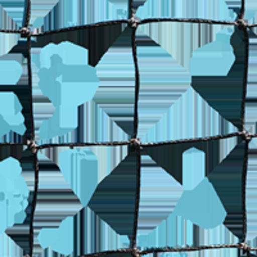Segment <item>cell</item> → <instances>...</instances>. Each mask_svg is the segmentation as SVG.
I'll use <instances>...</instances> for the list:
<instances>
[{
	"label": "cell",
	"mask_w": 257,
	"mask_h": 257,
	"mask_svg": "<svg viewBox=\"0 0 257 257\" xmlns=\"http://www.w3.org/2000/svg\"><path fill=\"white\" fill-rule=\"evenodd\" d=\"M100 79L94 102L138 142L192 86V76L148 36L127 25L95 66Z\"/></svg>",
	"instance_id": "1"
},
{
	"label": "cell",
	"mask_w": 257,
	"mask_h": 257,
	"mask_svg": "<svg viewBox=\"0 0 257 257\" xmlns=\"http://www.w3.org/2000/svg\"><path fill=\"white\" fill-rule=\"evenodd\" d=\"M141 146L133 142L125 160L100 181L88 207L117 234L134 240L141 198Z\"/></svg>",
	"instance_id": "2"
},
{
	"label": "cell",
	"mask_w": 257,
	"mask_h": 257,
	"mask_svg": "<svg viewBox=\"0 0 257 257\" xmlns=\"http://www.w3.org/2000/svg\"><path fill=\"white\" fill-rule=\"evenodd\" d=\"M239 134V128L222 118L190 86L137 143L149 146L198 142Z\"/></svg>",
	"instance_id": "3"
},
{
	"label": "cell",
	"mask_w": 257,
	"mask_h": 257,
	"mask_svg": "<svg viewBox=\"0 0 257 257\" xmlns=\"http://www.w3.org/2000/svg\"><path fill=\"white\" fill-rule=\"evenodd\" d=\"M128 146L45 147L36 148V157L54 162L82 207H88L100 181L126 158Z\"/></svg>",
	"instance_id": "4"
},
{
	"label": "cell",
	"mask_w": 257,
	"mask_h": 257,
	"mask_svg": "<svg viewBox=\"0 0 257 257\" xmlns=\"http://www.w3.org/2000/svg\"><path fill=\"white\" fill-rule=\"evenodd\" d=\"M142 153V152H141ZM184 189L175 178L147 155L141 156V198L135 235L155 230L173 215Z\"/></svg>",
	"instance_id": "5"
},
{
	"label": "cell",
	"mask_w": 257,
	"mask_h": 257,
	"mask_svg": "<svg viewBox=\"0 0 257 257\" xmlns=\"http://www.w3.org/2000/svg\"><path fill=\"white\" fill-rule=\"evenodd\" d=\"M31 77L54 108H80L95 99L100 79L91 64L31 70Z\"/></svg>",
	"instance_id": "6"
},
{
	"label": "cell",
	"mask_w": 257,
	"mask_h": 257,
	"mask_svg": "<svg viewBox=\"0 0 257 257\" xmlns=\"http://www.w3.org/2000/svg\"><path fill=\"white\" fill-rule=\"evenodd\" d=\"M134 13L132 2L128 0H58L52 12L44 18L36 35L95 25L133 22Z\"/></svg>",
	"instance_id": "7"
},
{
	"label": "cell",
	"mask_w": 257,
	"mask_h": 257,
	"mask_svg": "<svg viewBox=\"0 0 257 257\" xmlns=\"http://www.w3.org/2000/svg\"><path fill=\"white\" fill-rule=\"evenodd\" d=\"M225 24L187 21H156L135 24L137 31L148 36L188 70L193 52L212 41Z\"/></svg>",
	"instance_id": "8"
},
{
	"label": "cell",
	"mask_w": 257,
	"mask_h": 257,
	"mask_svg": "<svg viewBox=\"0 0 257 257\" xmlns=\"http://www.w3.org/2000/svg\"><path fill=\"white\" fill-rule=\"evenodd\" d=\"M187 21L202 24H239V17L222 0H144L133 22Z\"/></svg>",
	"instance_id": "9"
},
{
	"label": "cell",
	"mask_w": 257,
	"mask_h": 257,
	"mask_svg": "<svg viewBox=\"0 0 257 257\" xmlns=\"http://www.w3.org/2000/svg\"><path fill=\"white\" fill-rule=\"evenodd\" d=\"M247 63L235 62L228 76L192 77V88L215 109L243 133L247 98Z\"/></svg>",
	"instance_id": "10"
},
{
	"label": "cell",
	"mask_w": 257,
	"mask_h": 257,
	"mask_svg": "<svg viewBox=\"0 0 257 257\" xmlns=\"http://www.w3.org/2000/svg\"><path fill=\"white\" fill-rule=\"evenodd\" d=\"M248 171V138L243 137L228 157L208 174L228 215H244L245 181Z\"/></svg>",
	"instance_id": "11"
},
{
	"label": "cell",
	"mask_w": 257,
	"mask_h": 257,
	"mask_svg": "<svg viewBox=\"0 0 257 257\" xmlns=\"http://www.w3.org/2000/svg\"><path fill=\"white\" fill-rule=\"evenodd\" d=\"M31 188L24 167L15 157L0 161V230L24 224L27 217Z\"/></svg>",
	"instance_id": "12"
},
{
	"label": "cell",
	"mask_w": 257,
	"mask_h": 257,
	"mask_svg": "<svg viewBox=\"0 0 257 257\" xmlns=\"http://www.w3.org/2000/svg\"><path fill=\"white\" fill-rule=\"evenodd\" d=\"M73 219V257L133 249L134 240L132 238L117 234L89 207L82 208Z\"/></svg>",
	"instance_id": "13"
},
{
	"label": "cell",
	"mask_w": 257,
	"mask_h": 257,
	"mask_svg": "<svg viewBox=\"0 0 257 257\" xmlns=\"http://www.w3.org/2000/svg\"><path fill=\"white\" fill-rule=\"evenodd\" d=\"M133 139L99 104L90 102L79 108V126L67 137L61 138L58 146H114L130 144Z\"/></svg>",
	"instance_id": "14"
},
{
	"label": "cell",
	"mask_w": 257,
	"mask_h": 257,
	"mask_svg": "<svg viewBox=\"0 0 257 257\" xmlns=\"http://www.w3.org/2000/svg\"><path fill=\"white\" fill-rule=\"evenodd\" d=\"M128 24L130 22L95 25V26L79 27V29L56 32V34L29 36V43L31 48H41L50 43L71 41L73 44L80 45L88 50L90 54V64L95 67L100 58L118 40Z\"/></svg>",
	"instance_id": "15"
},
{
	"label": "cell",
	"mask_w": 257,
	"mask_h": 257,
	"mask_svg": "<svg viewBox=\"0 0 257 257\" xmlns=\"http://www.w3.org/2000/svg\"><path fill=\"white\" fill-rule=\"evenodd\" d=\"M174 215L201 229H215L224 225L228 212L208 179L196 188L184 190L174 210Z\"/></svg>",
	"instance_id": "16"
},
{
	"label": "cell",
	"mask_w": 257,
	"mask_h": 257,
	"mask_svg": "<svg viewBox=\"0 0 257 257\" xmlns=\"http://www.w3.org/2000/svg\"><path fill=\"white\" fill-rule=\"evenodd\" d=\"M230 34L217 32L215 39L193 52L188 72L192 77L228 76L235 63Z\"/></svg>",
	"instance_id": "17"
},
{
	"label": "cell",
	"mask_w": 257,
	"mask_h": 257,
	"mask_svg": "<svg viewBox=\"0 0 257 257\" xmlns=\"http://www.w3.org/2000/svg\"><path fill=\"white\" fill-rule=\"evenodd\" d=\"M90 64V54L85 48L71 41L50 43L41 48L30 49V66L32 71L56 66H86Z\"/></svg>",
	"instance_id": "18"
},
{
	"label": "cell",
	"mask_w": 257,
	"mask_h": 257,
	"mask_svg": "<svg viewBox=\"0 0 257 257\" xmlns=\"http://www.w3.org/2000/svg\"><path fill=\"white\" fill-rule=\"evenodd\" d=\"M158 251L199 249L201 228L175 215H170L157 228Z\"/></svg>",
	"instance_id": "19"
},
{
	"label": "cell",
	"mask_w": 257,
	"mask_h": 257,
	"mask_svg": "<svg viewBox=\"0 0 257 257\" xmlns=\"http://www.w3.org/2000/svg\"><path fill=\"white\" fill-rule=\"evenodd\" d=\"M79 126V108H57L54 113L35 130L32 146L35 148L54 147L63 137Z\"/></svg>",
	"instance_id": "20"
},
{
	"label": "cell",
	"mask_w": 257,
	"mask_h": 257,
	"mask_svg": "<svg viewBox=\"0 0 257 257\" xmlns=\"http://www.w3.org/2000/svg\"><path fill=\"white\" fill-rule=\"evenodd\" d=\"M0 120L17 134L32 144L35 137L34 121L27 116L20 96L13 90H0Z\"/></svg>",
	"instance_id": "21"
},
{
	"label": "cell",
	"mask_w": 257,
	"mask_h": 257,
	"mask_svg": "<svg viewBox=\"0 0 257 257\" xmlns=\"http://www.w3.org/2000/svg\"><path fill=\"white\" fill-rule=\"evenodd\" d=\"M75 219L67 217L56 228H45L34 233V245L50 249L63 257H73ZM32 245V247H34Z\"/></svg>",
	"instance_id": "22"
},
{
	"label": "cell",
	"mask_w": 257,
	"mask_h": 257,
	"mask_svg": "<svg viewBox=\"0 0 257 257\" xmlns=\"http://www.w3.org/2000/svg\"><path fill=\"white\" fill-rule=\"evenodd\" d=\"M193 144L194 142L149 144V146H141V152L152 158L158 166L162 167L180 183L183 153Z\"/></svg>",
	"instance_id": "23"
},
{
	"label": "cell",
	"mask_w": 257,
	"mask_h": 257,
	"mask_svg": "<svg viewBox=\"0 0 257 257\" xmlns=\"http://www.w3.org/2000/svg\"><path fill=\"white\" fill-rule=\"evenodd\" d=\"M31 84V66L29 57L12 52L0 57V89Z\"/></svg>",
	"instance_id": "24"
},
{
	"label": "cell",
	"mask_w": 257,
	"mask_h": 257,
	"mask_svg": "<svg viewBox=\"0 0 257 257\" xmlns=\"http://www.w3.org/2000/svg\"><path fill=\"white\" fill-rule=\"evenodd\" d=\"M245 242L257 237V148L248 146V171L245 181Z\"/></svg>",
	"instance_id": "25"
},
{
	"label": "cell",
	"mask_w": 257,
	"mask_h": 257,
	"mask_svg": "<svg viewBox=\"0 0 257 257\" xmlns=\"http://www.w3.org/2000/svg\"><path fill=\"white\" fill-rule=\"evenodd\" d=\"M207 176V158L205 152L196 147L194 142V144L183 153L180 184L184 190H190L206 180Z\"/></svg>",
	"instance_id": "26"
},
{
	"label": "cell",
	"mask_w": 257,
	"mask_h": 257,
	"mask_svg": "<svg viewBox=\"0 0 257 257\" xmlns=\"http://www.w3.org/2000/svg\"><path fill=\"white\" fill-rule=\"evenodd\" d=\"M243 137H244V135L239 134L234 135V137L212 138V139H207V141L196 142V147L202 149V151L205 152L206 158H207L208 174H210L222 160H225V158L230 155L231 151L238 146V143H239L240 139H242Z\"/></svg>",
	"instance_id": "27"
},
{
	"label": "cell",
	"mask_w": 257,
	"mask_h": 257,
	"mask_svg": "<svg viewBox=\"0 0 257 257\" xmlns=\"http://www.w3.org/2000/svg\"><path fill=\"white\" fill-rule=\"evenodd\" d=\"M242 243L225 225L215 229L199 230V248H225V247H240Z\"/></svg>",
	"instance_id": "28"
},
{
	"label": "cell",
	"mask_w": 257,
	"mask_h": 257,
	"mask_svg": "<svg viewBox=\"0 0 257 257\" xmlns=\"http://www.w3.org/2000/svg\"><path fill=\"white\" fill-rule=\"evenodd\" d=\"M253 27L243 24H237L235 30L230 36V44L235 54V62L247 63L249 54V43L251 39H256Z\"/></svg>",
	"instance_id": "29"
},
{
	"label": "cell",
	"mask_w": 257,
	"mask_h": 257,
	"mask_svg": "<svg viewBox=\"0 0 257 257\" xmlns=\"http://www.w3.org/2000/svg\"><path fill=\"white\" fill-rule=\"evenodd\" d=\"M0 257H26L24 248L7 231L0 233Z\"/></svg>",
	"instance_id": "30"
},
{
	"label": "cell",
	"mask_w": 257,
	"mask_h": 257,
	"mask_svg": "<svg viewBox=\"0 0 257 257\" xmlns=\"http://www.w3.org/2000/svg\"><path fill=\"white\" fill-rule=\"evenodd\" d=\"M224 225L240 240L242 244L245 242L247 226H245L244 215H228Z\"/></svg>",
	"instance_id": "31"
},
{
	"label": "cell",
	"mask_w": 257,
	"mask_h": 257,
	"mask_svg": "<svg viewBox=\"0 0 257 257\" xmlns=\"http://www.w3.org/2000/svg\"><path fill=\"white\" fill-rule=\"evenodd\" d=\"M22 32H6L0 31V57L12 53L22 39L25 38Z\"/></svg>",
	"instance_id": "32"
},
{
	"label": "cell",
	"mask_w": 257,
	"mask_h": 257,
	"mask_svg": "<svg viewBox=\"0 0 257 257\" xmlns=\"http://www.w3.org/2000/svg\"><path fill=\"white\" fill-rule=\"evenodd\" d=\"M242 247H244V248L247 249H253V251H257V237H254L253 239L244 242L242 244Z\"/></svg>",
	"instance_id": "33"
},
{
	"label": "cell",
	"mask_w": 257,
	"mask_h": 257,
	"mask_svg": "<svg viewBox=\"0 0 257 257\" xmlns=\"http://www.w3.org/2000/svg\"><path fill=\"white\" fill-rule=\"evenodd\" d=\"M248 146L257 148V137H251L248 138Z\"/></svg>",
	"instance_id": "34"
},
{
	"label": "cell",
	"mask_w": 257,
	"mask_h": 257,
	"mask_svg": "<svg viewBox=\"0 0 257 257\" xmlns=\"http://www.w3.org/2000/svg\"><path fill=\"white\" fill-rule=\"evenodd\" d=\"M248 26H257V11H256V13H254V16H253V18H252V21H251V22H249Z\"/></svg>",
	"instance_id": "35"
},
{
	"label": "cell",
	"mask_w": 257,
	"mask_h": 257,
	"mask_svg": "<svg viewBox=\"0 0 257 257\" xmlns=\"http://www.w3.org/2000/svg\"><path fill=\"white\" fill-rule=\"evenodd\" d=\"M253 137H257V122L256 125L253 126Z\"/></svg>",
	"instance_id": "36"
},
{
	"label": "cell",
	"mask_w": 257,
	"mask_h": 257,
	"mask_svg": "<svg viewBox=\"0 0 257 257\" xmlns=\"http://www.w3.org/2000/svg\"><path fill=\"white\" fill-rule=\"evenodd\" d=\"M251 251V257H257V252L253 251V249H249Z\"/></svg>",
	"instance_id": "37"
},
{
	"label": "cell",
	"mask_w": 257,
	"mask_h": 257,
	"mask_svg": "<svg viewBox=\"0 0 257 257\" xmlns=\"http://www.w3.org/2000/svg\"><path fill=\"white\" fill-rule=\"evenodd\" d=\"M256 252H257V251H256Z\"/></svg>",
	"instance_id": "38"
}]
</instances>
